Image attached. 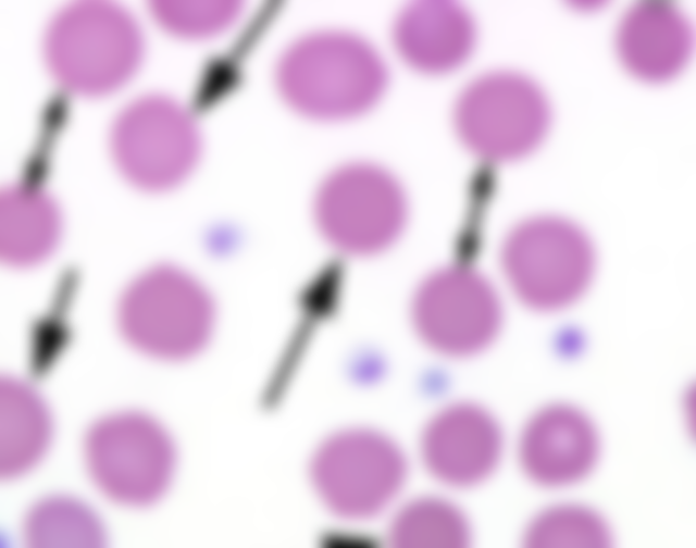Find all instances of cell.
<instances>
[{"label":"cell","instance_id":"1","mask_svg":"<svg viewBox=\"0 0 696 548\" xmlns=\"http://www.w3.org/2000/svg\"><path fill=\"white\" fill-rule=\"evenodd\" d=\"M275 80L283 100L316 121H344L369 111L387 85L386 66L357 35L325 30L306 35L279 58Z\"/></svg>","mask_w":696,"mask_h":548},{"label":"cell","instance_id":"2","mask_svg":"<svg viewBox=\"0 0 696 548\" xmlns=\"http://www.w3.org/2000/svg\"><path fill=\"white\" fill-rule=\"evenodd\" d=\"M215 308L206 287L185 270L157 265L138 275L117 306V324L136 350L164 361H182L209 342Z\"/></svg>","mask_w":696,"mask_h":548},{"label":"cell","instance_id":"3","mask_svg":"<svg viewBox=\"0 0 696 548\" xmlns=\"http://www.w3.org/2000/svg\"><path fill=\"white\" fill-rule=\"evenodd\" d=\"M84 454L96 487L108 499L134 508L157 502L170 487L176 465L169 433L138 411L116 412L91 424Z\"/></svg>","mask_w":696,"mask_h":548},{"label":"cell","instance_id":"4","mask_svg":"<svg viewBox=\"0 0 696 548\" xmlns=\"http://www.w3.org/2000/svg\"><path fill=\"white\" fill-rule=\"evenodd\" d=\"M501 260L515 296L538 312H556L579 300L595 266L588 237L556 216L532 217L515 226L505 240Z\"/></svg>","mask_w":696,"mask_h":548},{"label":"cell","instance_id":"5","mask_svg":"<svg viewBox=\"0 0 696 548\" xmlns=\"http://www.w3.org/2000/svg\"><path fill=\"white\" fill-rule=\"evenodd\" d=\"M313 214L331 246L348 256L365 257L385 250L400 236L408 205L390 173L370 163H350L322 182Z\"/></svg>","mask_w":696,"mask_h":548},{"label":"cell","instance_id":"6","mask_svg":"<svg viewBox=\"0 0 696 548\" xmlns=\"http://www.w3.org/2000/svg\"><path fill=\"white\" fill-rule=\"evenodd\" d=\"M455 127L462 144L481 159L519 160L543 141L550 109L540 88L513 72H494L472 82L455 107Z\"/></svg>","mask_w":696,"mask_h":548},{"label":"cell","instance_id":"7","mask_svg":"<svg viewBox=\"0 0 696 548\" xmlns=\"http://www.w3.org/2000/svg\"><path fill=\"white\" fill-rule=\"evenodd\" d=\"M407 476L400 448L368 428L338 432L324 440L310 463L313 488L334 514L363 520L381 513L398 495Z\"/></svg>","mask_w":696,"mask_h":548},{"label":"cell","instance_id":"8","mask_svg":"<svg viewBox=\"0 0 696 548\" xmlns=\"http://www.w3.org/2000/svg\"><path fill=\"white\" fill-rule=\"evenodd\" d=\"M411 319L430 348L447 357L467 358L494 342L502 325V307L485 277L453 265L422 282L413 296Z\"/></svg>","mask_w":696,"mask_h":548},{"label":"cell","instance_id":"9","mask_svg":"<svg viewBox=\"0 0 696 548\" xmlns=\"http://www.w3.org/2000/svg\"><path fill=\"white\" fill-rule=\"evenodd\" d=\"M601 451L593 418L562 401L537 409L525 421L517 445L522 473L545 489H566L586 481L597 469Z\"/></svg>","mask_w":696,"mask_h":548},{"label":"cell","instance_id":"10","mask_svg":"<svg viewBox=\"0 0 696 548\" xmlns=\"http://www.w3.org/2000/svg\"><path fill=\"white\" fill-rule=\"evenodd\" d=\"M504 449V433L496 416L470 401L438 411L423 429L420 443L428 473L457 489L488 481L501 462Z\"/></svg>","mask_w":696,"mask_h":548},{"label":"cell","instance_id":"11","mask_svg":"<svg viewBox=\"0 0 696 548\" xmlns=\"http://www.w3.org/2000/svg\"><path fill=\"white\" fill-rule=\"evenodd\" d=\"M146 109L142 134L117 146V162L137 186L166 190L194 170L200 152L199 136L190 116L169 99H151Z\"/></svg>","mask_w":696,"mask_h":548},{"label":"cell","instance_id":"12","mask_svg":"<svg viewBox=\"0 0 696 548\" xmlns=\"http://www.w3.org/2000/svg\"><path fill=\"white\" fill-rule=\"evenodd\" d=\"M476 30L469 12L452 1H417L398 14L393 29L396 50L412 68L444 74L471 54Z\"/></svg>","mask_w":696,"mask_h":548},{"label":"cell","instance_id":"13","mask_svg":"<svg viewBox=\"0 0 696 548\" xmlns=\"http://www.w3.org/2000/svg\"><path fill=\"white\" fill-rule=\"evenodd\" d=\"M693 47L686 17L666 3H641L622 18L617 49L622 64L637 78L671 79L685 66Z\"/></svg>","mask_w":696,"mask_h":548},{"label":"cell","instance_id":"14","mask_svg":"<svg viewBox=\"0 0 696 548\" xmlns=\"http://www.w3.org/2000/svg\"><path fill=\"white\" fill-rule=\"evenodd\" d=\"M51 419L41 397L26 383L2 377L0 383V476L15 478L45 456Z\"/></svg>","mask_w":696,"mask_h":548},{"label":"cell","instance_id":"15","mask_svg":"<svg viewBox=\"0 0 696 548\" xmlns=\"http://www.w3.org/2000/svg\"><path fill=\"white\" fill-rule=\"evenodd\" d=\"M58 235V212L47 197L23 188L2 195L0 253L4 262L26 267L42 261Z\"/></svg>","mask_w":696,"mask_h":548},{"label":"cell","instance_id":"16","mask_svg":"<svg viewBox=\"0 0 696 548\" xmlns=\"http://www.w3.org/2000/svg\"><path fill=\"white\" fill-rule=\"evenodd\" d=\"M25 541L32 547H101L105 530L97 513L83 501L64 495L45 497L27 511Z\"/></svg>","mask_w":696,"mask_h":548},{"label":"cell","instance_id":"17","mask_svg":"<svg viewBox=\"0 0 696 548\" xmlns=\"http://www.w3.org/2000/svg\"><path fill=\"white\" fill-rule=\"evenodd\" d=\"M465 513L439 497H421L402 507L389 527L390 543L402 548H460L470 544Z\"/></svg>","mask_w":696,"mask_h":548},{"label":"cell","instance_id":"18","mask_svg":"<svg viewBox=\"0 0 696 548\" xmlns=\"http://www.w3.org/2000/svg\"><path fill=\"white\" fill-rule=\"evenodd\" d=\"M612 543L607 518L588 505L573 501L542 509L523 533V544L534 548H602Z\"/></svg>","mask_w":696,"mask_h":548},{"label":"cell","instance_id":"19","mask_svg":"<svg viewBox=\"0 0 696 548\" xmlns=\"http://www.w3.org/2000/svg\"><path fill=\"white\" fill-rule=\"evenodd\" d=\"M159 16L170 32L185 37H203L227 27L238 14L235 2H163Z\"/></svg>","mask_w":696,"mask_h":548}]
</instances>
